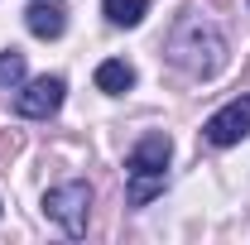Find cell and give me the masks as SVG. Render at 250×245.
Returning <instances> with one entry per match:
<instances>
[{"label": "cell", "instance_id": "5b68a950", "mask_svg": "<svg viewBox=\"0 0 250 245\" xmlns=\"http://www.w3.org/2000/svg\"><path fill=\"white\" fill-rule=\"evenodd\" d=\"M168 154H173L168 135H145V140L130 149V159H125V173H130V178H164Z\"/></svg>", "mask_w": 250, "mask_h": 245}, {"label": "cell", "instance_id": "8992f818", "mask_svg": "<svg viewBox=\"0 0 250 245\" xmlns=\"http://www.w3.org/2000/svg\"><path fill=\"white\" fill-rule=\"evenodd\" d=\"M24 24H29L34 39H58L67 29V10H62L58 0H34L29 10H24Z\"/></svg>", "mask_w": 250, "mask_h": 245}, {"label": "cell", "instance_id": "30bf717a", "mask_svg": "<svg viewBox=\"0 0 250 245\" xmlns=\"http://www.w3.org/2000/svg\"><path fill=\"white\" fill-rule=\"evenodd\" d=\"M154 192H164V178H130V202L135 207H145Z\"/></svg>", "mask_w": 250, "mask_h": 245}, {"label": "cell", "instance_id": "6da1fadb", "mask_svg": "<svg viewBox=\"0 0 250 245\" xmlns=\"http://www.w3.org/2000/svg\"><path fill=\"white\" fill-rule=\"evenodd\" d=\"M221 53H226V43H221V34L212 24H188L178 39H173V62L188 67V72H202V77H212L221 67Z\"/></svg>", "mask_w": 250, "mask_h": 245}, {"label": "cell", "instance_id": "52a82bcc", "mask_svg": "<svg viewBox=\"0 0 250 245\" xmlns=\"http://www.w3.org/2000/svg\"><path fill=\"white\" fill-rule=\"evenodd\" d=\"M96 87H101L106 96H125L130 87H135V67L121 62V58H106L101 67H96Z\"/></svg>", "mask_w": 250, "mask_h": 245}, {"label": "cell", "instance_id": "7a4b0ae2", "mask_svg": "<svg viewBox=\"0 0 250 245\" xmlns=\"http://www.w3.org/2000/svg\"><path fill=\"white\" fill-rule=\"evenodd\" d=\"M87 212H92V187L82 183V178L58 183V187L43 192V216L58 221L67 236H82V231H87Z\"/></svg>", "mask_w": 250, "mask_h": 245}, {"label": "cell", "instance_id": "9c48e42d", "mask_svg": "<svg viewBox=\"0 0 250 245\" xmlns=\"http://www.w3.org/2000/svg\"><path fill=\"white\" fill-rule=\"evenodd\" d=\"M24 82V53H0V92H10V87H20Z\"/></svg>", "mask_w": 250, "mask_h": 245}, {"label": "cell", "instance_id": "277c9868", "mask_svg": "<svg viewBox=\"0 0 250 245\" xmlns=\"http://www.w3.org/2000/svg\"><path fill=\"white\" fill-rule=\"evenodd\" d=\"M62 96H67V82H62V77H34L29 87L15 96V111H20L24 121H48L62 106Z\"/></svg>", "mask_w": 250, "mask_h": 245}, {"label": "cell", "instance_id": "ba28073f", "mask_svg": "<svg viewBox=\"0 0 250 245\" xmlns=\"http://www.w3.org/2000/svg\"><path fill=\"white\" fill-rule=\"evenodd\" d=\"M101 10H106V20H111L116 29H135V24L149 15V0H101Z\"/></svg>", "mask_w": 250, "mask_h": 245}, {"label": "cell", "instance_id": "3957f363", "mask_svg": "<svg viewBox=\"0 0 250 245\" xmlns=\"http://www.w3.org/2000/svg\"><path fill=\"white\" fill-rule=\"evenodd\" d=\"M202 135H207V144H217V149L241 144V140L250 135V96H236V101H226V106H221L217 116H207Z\"/></svg>", "mask_w": 250, "mask_h": 245}]
</instances>
